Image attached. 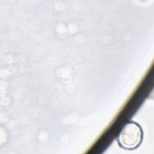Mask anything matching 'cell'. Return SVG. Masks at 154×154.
<instances>
[{
  "label": "cell",
  "mask_w": 154,
  "mask_h": 154,
  "mask_svg": "<svg viewBox=\"0 0 154 154\" xmlns=\"http://www.w3.org/2000/svg\"><path fill=\"white\" fill-rule=\"evenodd\" d=\"M143 139V131L140 125L135 122L128 123L122 129L119 137V144L129 150L138 147Z\"/></svg>",
  "instance_id": "1"
}]
</instances>
